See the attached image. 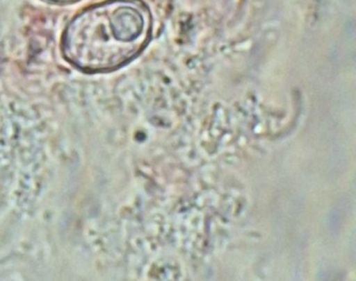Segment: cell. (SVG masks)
Wrapping results in <instances>:
<instances>
[{
	"instance_id": "1",
	"label": "cell",
	"mask_w": 356,
	"mask_h": 281,
	"mask_svg": "<svg viewBox=\"0 0 356 281\" xmlns=\"http://www.w3.org/2000/svg\"><path fill=\"white\" fill-rule=\"evenodd\" d=\"M149 10L135 0H111L91 6L68 25L63 52L86 72L113 70L137 56L149 40Z\"/></svg>"
}]
</instances>
